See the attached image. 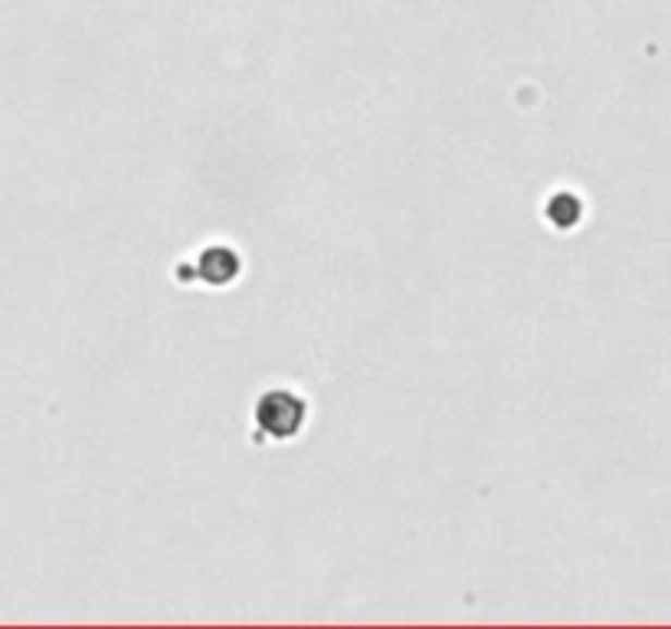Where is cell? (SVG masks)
Segmentation results:
<instances>
[{
    "instance_id": "1",
    "label": "cell",
    "mask_w": 671,
    "mask_h": 629,
    "mask_svg": "<svg viewBox=\"0 0 671 629\" xmlns=\"http://www.w3.org/2000/svg\"><path fill=\"white\" fill-rule=\"evenodd\" d=\"M256 420L276 439L295 436L305 420V403L292 390H269L256 407Z\"/></svg>"
}]
</instances>
